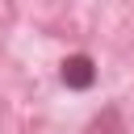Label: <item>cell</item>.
Segmentation results:
<instances>
[{"instance_id":"obj_1","label":"cell","mask_w":134,"mask_h":134,"mask_svg":"<svg viewBox=\"0 0 134 134\" xmlns=\"http://www.w3.org/2000/svg\"><path fill=\"white\" fill-rule=\"evenodd\" d=\"M59 80L71 88V92H84V88H92L96 84V63H92V54H67L63 63H59Z\"/></svg>"}]
</instances>
